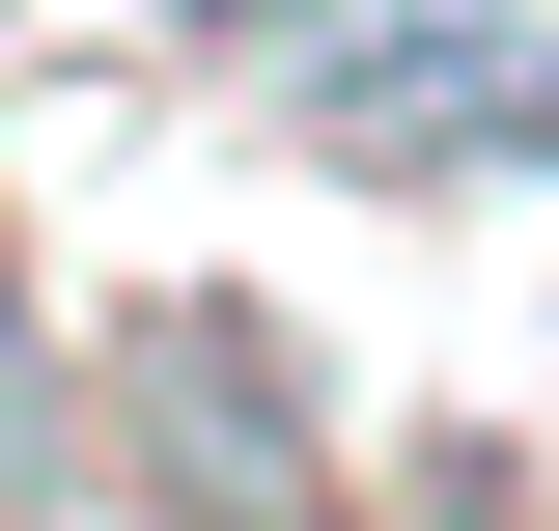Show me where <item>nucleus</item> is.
Segmentation results:
<instances>
[{
    "instance_id": "f257e3e1",
    "label": "nucleus",
    "mask_w": 559,
    "mask_h": 531,
    "mask_svg": "<svg viewBox=\"0 0 559 531\" xmlns=\"http://www.w3.org/2000/svg\"><path fill=\"white\" fill-rule=\"evenodd\" d=\"M308 140L336 168H559V57L503 0H364V28H308Z\"/></svg>"
},
{
    "instance_id": "f03ea898",
    "label": "nucleus",
    "mask_w": 559,
    "mask_h": 531,
    "mask_svg": "<svg viewBox=\"0 0 559 531\" xmlns=\"http://www.w3.org/2000/svg\"><path fill=\"white\" fill-rule=\"evenodd\" d=\"M168 448L252 475V504H308V420H280V335L252 308H168Z\"/></svg>"
}]
</instances>
